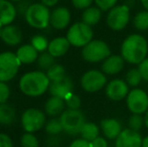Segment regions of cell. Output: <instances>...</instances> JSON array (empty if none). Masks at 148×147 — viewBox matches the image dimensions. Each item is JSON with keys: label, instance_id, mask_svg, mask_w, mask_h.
Masks as SVG:
<instances>
[{"label": "cell", "instance_id": "46", "mask_svg": "<svg viewBox=\"0 0 148 147\" xmlns=\"http://www.w3.org/2000/svg\"><path fill=\"white\" fill-rule=\"evenodd\" d=\"M144 122H145V127L148 129V110L146 113L144 114Z\"/></svg>", "mask_w": 148, "mask_h": 147}, {"label": "cell", "instance_id": "20", "mask_svg": "<svg viewBox=\"0 0 148 147\" xmlns=\"http://www.w3.org/2000/svg\"><path fill=\"white\" fill-rule=\"evenodd\" d=\"M70 45L71 43L69 42L66 37H56L51 41H49L47 51L53 57H60L68 53V51L70 49Z\"/></svg>", "mask_w": 148, "mask_h": 147}, {"label": "cell", "instance_id": "47", "mask_svg": "<svg viewBox=\"0 0 148 147\" xmlns=\"http://www.w3.org/2000/svg\"><path fill=\"white\" fill-rule=\"evenodd\" d=\"M2 29H3V26L0 25V38H1V34H2Z\"/></svg>", "mask_w": 148, "mask_h": 147}, {"label": "cell", "instance_id": "18", "mask_svg": "<svg viewBox=\"0 0 148 147\" xmlns=\"http://www.w3.org/2000/svg\"><path fill=\"white\" fill-rule=\"evenodd\" d=\"M16 7L8 0H0V25L5 26L11 24L15 19Z\"/></svg>", "mask_w": 148, "mask_h": 147}, {"label": "cell", "instance_id": "2", "mask_svg": "<svg viewBox=\"0 0 148 147\" xmlns=\"http://www.w3.org/2000/svg\"><path fill=\"white\" fill-rule=\"evenodd\" d=\"M51 81L47 74L42 72H30L21 77L19 81V89L24 95L37 97L49 90Z\"/></svg>", "mask_w": 148, "mask_h": 147}, {"label": "cell", "instance_id": "11", "mask_svg": "<svg viewBox=\"0 0 148 147\" xmlns=\"http://www.w3.org/2000/svg\"><path fill=\"white\" fill-rule=\"evenodd\" d=\"M45 124V114L38 109L30 108L23 112L21 116L22 128L28 133L38 131Z\"/></svg>", "mask_w": 148, "mask_h": 147}, {"label": "cell", "instance_id": "39", "mask_svg": "<svg viewBox=\"0 0 148 147\" xmlns=\"http://www.w3.org/2000/svg\"><path fill=\"white\" fill-rule=\"evenodd\" d=\"M30 5L31 4H29L28 0H21V1L18 2V4L15 6L16 11H17V13L19 14V15H21V14L25 15L26 11H27V9L29 8Z\"/></svg>", "mask_w": 148, "mask_h": 147}, {"label": "cell", "instance_id": "44", "mask_svg": "<svg viewBox=\"0 0 148 147\" xmlns=\"http://www.w3.org/2000/svg\"><path fill=\"white\" fill-rule=\"evenodd\" d=\"M140 3L143 6V8L148 11V0H140Z\"/></svg>", "mask_w": 148, "mask_h": 147}, {"label": "cell", "instance_id": "22", "mask_svg": "<svg viewBox=\"0 0 148 147\" xmlns=\"http://www.w3.org/2000/svg\"><path fill=\"white\" fill-rule=\"evenodd\" d=\"M21 64H31L38 59V51L32 44H24L15 53Z\"/></svg>", "mask_w": 148, "mask_h": 147}, {"label": "cell", "instance_id": "31", "mask_svg": "<svg viewBox=\"0 0 148 147\" xmlns=\"http://www.w3.org/2000/svg\"><path fill=\"white\" fill-rule=\"evenodd\" d=\"M47 76L49 79V81L53 82V81L59 80V79L66 76V70L62 65L55 64L53 67H51L47 71Z\"/></svg>", "mask_w": 148, "mask_h": 147}, {"label": "cell", "instance_id": "10", "mask_svg": "<svg viewBox=\"0 0 148 147\" xmlns=\"http://www.w3.org/2000/svg\"><path fill=\"white\" fill-rule=\"evenodd\" d=\"M126 100V106L132 114L143 115L148 110V94L140 88L130 90Z\"/></svg>", "mask_w": 148, "mask_h": 147}, {"label": "cell", "instance_id": "35", "mask_svg": "<svg viewBox=\"0 0 148 147\" xmlns=\"http://www.w3.org/2000/svg\"><path fill=\"white\" fill-rule=\"evenodd\" d=\"M94 2H95L96 6L99 7L103 12H108L110 9L117 5L118 0H94Z\"/></svg>", "mask_w": 148, "mask_h": 147}, {"label": "cell", "instance_id": "45", "mask_svg": "<svg viewBox=\"0 0 148 147\" xmlns=\"http://www.w3.org/2000/svg\"><path fill=\"white\" fill-rule=\"evenodd\" d=\"M142 147H148V135L142 138Z\"/></svg>", "mask_w": 148, "mask_h": 147}, {"label": "cell", "instance_id": "7", "mask_svg": "<svg viewBox=\"0 0 148 147\" xmlns=\"http://www.w3.org/2000/svg\"><path fill=\"white\" fill-rule=\"evenodd\" d=\"M62 129L70 135H78L81 129L86 123V119L82 111L68 109L64 110L60 116Z\"/></svg>", "mask_w": 148, "mask_h": 147}, {"label": "cell", "instance_id": "5", "mask_svg": "<svg viewBox=\"0 0 148 147\" xmlns=\"http://www.w3.org/2000/svg\"><path fill=\"white\" fill-rule=\"evenodd\" d=\"M66 37L73 46L84 47L90 41L93 40L94 31L92 26L80 21L74 23L69 28Z\"/></svg>", "mask_w": 148, "mask_h": 147}, {"label": "cell", "instance_id": "34", "mask_svg": "<svg viewBox=\"0 0 148 147\" xmlns=\"http://www.w3.org/2000/svg\"><path fill=\"white\" fill-rule=\"evenodd\" d=\"M49 43V42H47V39L41 36H35L31 39V44L35 47L37 51H45V49H47Z\"/></svg>", "mask_w": 148, "mask_h": 147}, {"label": "cell", "instance_id": "32", "mask_svg": "<svg viewBox=\"0 0 148 147\" xmlns=\"http://www.w3.org/2000/svg\"><path fill=\"white\" fill-rule=\"evenodd\" d=\"M64 100V103H66V106L68 107V109L79 110L81 105H82V100H81L80 96L75 94V93L69 94Z\"/></svg>", "mask_w": 148, "mask_h": 147}, {"label": "cell", "instance_id": "1", "mask_svg": "<svg viewBox=\"0 0 148 147\" xmlns=\"http://www.w3.org/2000/svg\"><path fill=\"white\" fill-rule=\"evenodd\" d=\"M120 55L125 62L131 65H139L148 55V41L139 34H130L123 40Z\"/></svg>", "mask_w": 148, "mask_h": 147}, {"label": "cell", "instance_id": "4", "mask_svg": "<svg viewBox=\"0 0 148 147\" xmlns=\"http://www.w3.org/2000/svg\"><path fill=\"white\" fill-rule=\"evenodd\" d=\"M111 55L109 44L102 39H93L88 44L82 47V57L91 64L105 61Z\"/></svg>", "mask_w": 148, "mask_h": 147}, {"label": "cell", "instance_id": "3", "mask_svg": "<svg viewBox=\"0 0 148 147\" xmlns=\"http://www.w3.org/2000/svg\"><path fill=\"white\" fill-rule=\"evenodd\" d=\"M131 19V7L126 3L116 5L107 12L106 24L113 31H121L129 24Z\"/></svg>", "mask_w": 148, "mask_h": 147}, {"label": "cell", "instance_id": "43", "mask_svg": "<svg viewBox=\"0 0 148 147\" xmlns=\"http://www.w3.org/2000/svg\"><path fill=\"white\" fill-rule=\"evenodd\" d=\"M58 2H59V0H41V3L47 7H53L56 4H58Z\"/></svg>", "mask_w": 148, "mask_h": 147}, {"label": "cell", "instance_id": "15", "mask_svg": "<svg viewBox=\"0 0 148 147\" xmlns=\"http://www.w3.org/2000/svg\"><path fill=\"white\" fill-rule=\"evenodd\" d=\"M100 129L108 140H116L123 131V126L120 120L116 118H105L100 122Z\"/></svg>", "mask_w": 148, "mask_h": 147}, {"label": "cell", "instance_id": "37", "mask_svg": "<svg viewBox=\"0 0 148 147\" xmlns=\"http://www.w3.org/2000/svg\"><path fill=\"white\" fill-rule=\"evenodd\" d=\"M94 0H72V3L75 8L80 10H85L91 7Z\"/></svg>", "mask_w": 148, "mask_h": 147}, {"label": "cell", "instance_id": "17", "mask_svg": "<svg viewBox=\"0 0 148 147\" xmlns=\"http://www.w3.org/2000/svg\"><path fill=\"white\" fill-rule=\"evenodd\" d=\"M71 22V12L66 7L60 6L51 13L49 24L56 29H64L69 26Z\"/></svg>", "mask_w": 148, "mask_h": 147}, {"label": "cell", "instance_id": "29", "mask_svg": "<svg viewBox=\"0 0 148 147\" xmlns=\"http://www.w3.org/2000/svg\"><path fill=\"white\" fill-rule=\"evenodd\" d=\"M145 126L144 116L139 114H132L128 119V128L139 132Z\"/></svg>", "mask_w": 148, "mask_h": 147}, {"label": "cell", "instance_id": "23", "mask_svg": "<svg viewBox=\"0 0 148 147\" xmlns=\"http://www.w3.org/2000/svg\"><path fill=\"white\" fill-rule=\"evenodd\" d=\"M102 10L97 6H91L83 11L82 21L90 26H94L100 22L102 18Z\"/></svg>", "mask_w": 148, "mask_h": 147}, {"label": "cell", "instance_id": "6", "mask_svg": "<svg viewBox=\"0 0 148 147\" xmlns=\"http://www.w3.org/2000/svg\"><path fill=\"white\" fill-rule=\"evenodd\" d=\"M25 20L31 27L37 29L47 28L51 20V12L49 7L42 3H33L25 13Z\"/></svg>", "mask_w": 148, "mask_h": 147}, {"label": "cell", "instance_id": "9", "mask_svg": "<svg viewBox=\"0 0 148 147\" xmlns=\"http://www.w3.org/2000/svg\"><path fill=\"white\" fill-rule=\"evenodd\" d=\"M21 65L17 55L6 51L0 53V82L11 81L16 76Z\"/></svg>", "mask_w": 148, "mask_h": 147}, {"label": "cell", "instance_id": "14", "mask_svg": "<svg viewBox=\"0 0 148 147\" xmlns=\"http://www.w3.org/2000/svg\"><path fill=\"white\" fill-rule=\"evenodd\" d=\"M73 89H74V83L72 79L68 76H64L59 80L51 82L49 87L51 96L59 97L62 99H64L69 94L73 93Z\"/></svg>", "mask_w": 148, "mask_h": 147}, {"label": "cell", "instance_id": "40", "mask_svg": "<svg viewBox=\"0 0 148 147\" xmlns=\"http://www.w3.org/2000/svg\"><path fill=\"white\" fill-rule=\"evenodd\" d=\"M91 146L92 147H108L109 146V143H108V139L106 137H102V136H99L96 139H94L93 141L91 142Z\"/></svg>", "mask_w": 148, "mask_h": 147}, {"label": "cell", "instance_id": "24", "mask_svg": "<svg viewBox=\"0 0 148 147\" xmlns=\"http://www.w3.org/2000/svg\"><path fill=\"white\" fill-rule=\"evenodd\" d=\"M16 118V112L10 105L3 103L0 104V124L4 126L11 125Z\"/></svg>", "mask_w": 148, "mask_h": 147}, {"label": "cell", "instance_id": "16", "mask_svg": "<svg viewBox=\"0 0 148 147\" xmlns=\"http://www.w3.org/2000/svg\"><path fill=\"white\" fill-rule=\"evenodd\" d=\"M125 67V59L121 55H111L102 62L101 71L107 76L120 74Z\"/></svg>", "mask_w": 148, "mask_h": 147}, {"label": "cell", "instance_id": "8", "mask_svg": "<svg viewBox=\"0 0 148 147\" xmlns=\"http://www.w3.org/2000/svg\"><path fill=\"white\" fill-rule=\"evenodd\" d=\"M108 84L107 75L99 70H89L81 78V86L85 92L97 93Z\"/></svg>", "mask_w": 148, "mask_h": 147}, {"label": "cell", "instance_id": "30", "mask_svg": "<svg viewBox=\"0 0 148 147\" xmlns=\"http://www.w3.org/2000/svg\"><path fill=\"white\" fill-rule=\"evenodd\" d=\"M56 57H53L51 53L47 51V53H42L37 59V65L40 69L45 70V71H47L51 67H53L56 64L55 61Z\"/></svg>", "mask_w": 148, "mask_h": 147}, {"label": "cell", "instance_id": "42", "mask_svg": "<svg viewBox=\"0 0 148 147\" xmlns=\"http://www.w3.org/2000/svg\"><path fill=\"white\" fill-rule=\"evenodd\" d=\"M70 147H92L91 142L87 141V140L83 139V138H79L76 139L71 143Z\"/></svg>", "mask_w": 148, "mask_h": 147}, {"label": "cell", "instance_id": "36", "mask_svg": "<svg viewBox=\"0 0 148 147\" xmlns=\"http://www.w3.org/2000/svg\"><path fill=\"white\" fill-rule=\"evenodd\" d=\"M10 90L5 82H0V104L6 103L9 99Z\"/></svg>", "mask_w": 148, "mask_h": 147}, {"label": "cell", "instance_id": "27", "mask_svg": "<svg viewBox=\"0 0 148 147\" xmlns=\"http://www.w3.org/2000/svg\"><path fill=\"white\" fill-rule=\"evenodd\" d=\"M125 81L129 85V87H131L132 89L138 88L140 83L143 81L138 68H132V69L129 70L126 73V76H125Z\"/></svg>", "mask_w": 148, "mask_h": 147}, {"label": "cell", "instance_id": "21", "mask_svg": "<svg viewBox=\"0 0 148 147\" xmlns=\"http://www.w3.org/2000/svg\"><path fill=\"white\" fill-rule=\"evenodd\" d=\"M64 107H66V103L64 100L59 97L51 96L49 100L45 102V112L49 116L51 117H57L60 116V114L64 111Z\"/></svg>", "mask_w": 148, "mask_h": 147}, {"label": "cell", "instance_id": "13", "mask_svg": "<svg viewBox=\"0 0 148 147\" xmlns=\"http://www.w3.org/2000/svg\"><path fill=\"white\" fill-rule=\"evenodd\" d=\"M142 138L140 132L126 128L116 138L115 147H142Z\"/></svg>", "mask_w": 148, "mask_h": 147}, {"label": "cell", "instance_id": "48", "mask_svg": "<svg viewBox=\"0 0 148 147\" xmlns=\"http://www.w3.org/2000/svg\"><path fill=\"white\" fill-rule=\"evenodd\" d=\"M10 1H17V2H19V1H21V0H10Z\"/></svg>", "mask_w": 148, "mask_h": 147}, {"label": "cell", "instance_id": "26", "mask_svg": "<svg viewBox=\"0 0 148 147\" xmlns=\"http://www.w3.org/2000/svg\"><path fill=\"white\" fill-rule=\"evenodd\" d=\"M133 26L138 31H146L148 30V11L147 10H141L137 12L132 19Z\"/></svg>", "mask_w": 148, "mask_h": 147}, {"label": "cell", "instance_id": "19", "mask_svg": "<svg viewBox=\"0 0 148 147\" xmlns=\"http://www.w3.org/2000/svg\"><path fill=\"white\" fill-rule=\"evenodd\" d=\"M1 39L8 45H16L21 42L22 32L17 26L8 24L3 26Z\"/></svg>", "mask_w": 148, "mask_h": 147}, {"label": "cell", "instance_id": "38", "mask_svg": "<svg viewBox=\"0 0 148 147\" xmlns=\"http://www.w3.org/2000/svg\"><path fill=\"white\" fill-rule=\"evenodd\" d=\"M138 70H139V72H140L143 81L148 82V57L139 64Z\"/></svg>", "mask_w": 148, "mask_h": 147}, {"label": "cell", "instance_id": "12", "mask_svg": "<svg viewBox=\"0 0 148 147\" xmlns=\"http://www.w3.org/2000/svg\"><path fill=\"white\" fill-rule=\"evenodd\" d=\"M130 87L125 80L122 79H114L108 82L107 86L105 87V94L107 98L114 102H120L127 98Z\"/></svg>", "mask_w": 148, "mask_h": 147}, {"label": "cell", "instance_id": "28", "mask_svg": "<svg viewBox=\"0 0 148 147\" xmlns=\"http://www.w3.org/2000/svg\"><path fill=\"white\" fill-rule=\"evenodd\" d=\"M45 132L51 136H56L58 134H60L62 131H64L60 118H53V119H51L45 124Z\"/></svg>", "mask_w": 148, "mask_h": 147}, {"label": "cell", "instance_id": "41", "mask_svg": "<svg viewBox=\"0 0 148 147\" xmlns=\"http://www.w3.org/2000/svg\"><path fill=\"white\" fill-rule=\"evenodd\" d=\"M0 147H13L11 138L7 134L0 133Z\"/></svg>", "mask_w": 148, "mask_h": 147}, {"label": "cell", "instance_id": "33", "mask_svg": "<svg viewBox=\"0 0 148 147\" xmlns=\"http://www.w3.org/2000/svg\"><path fill=\"white\" fill-rule=\"evenodd\" d=\"M20 144H21V147H39V142L37 138L32 133H28V132L21 136Z\"/></svg>", "mask_w": 148, "mask_h": 147}, {"label": "cell", "instance_id": "25", "mask_svg": "<svg viewBox=\"0 0 148 147\" xmlns=\"http://www.w3.org/2000/svg\"><path fill=\"white\" fill-rule=\"evenodd\" d=\"M100 127L94 122H86L80 132L81 138L92 142L94 139L100 136Z\"/></svg>", "mask_w": 148, "mask_h": 147}]
</instances>
